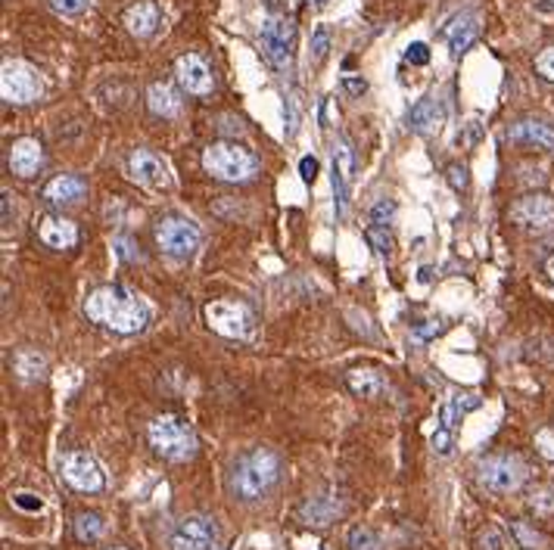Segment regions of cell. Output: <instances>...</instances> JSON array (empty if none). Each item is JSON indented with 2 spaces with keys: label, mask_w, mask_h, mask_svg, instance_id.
<instances>
[{
  "label": "cell",
  "mask_w": 554,
  "mask_h": 550,
  "mask_svg": "<svg viewBox=\"0 0 554 550\" xmlns=\"http://www.w3.org/2000/svg\"><path fill=\"white\" fill-rule=\"evenodd\" d=\"M203 168L218 181L247 183L259 174V159H256V153H249L247 147H240V143L218 141V143H212V147H206Z\"/></svg>",
  "instance_id": "cell-4"
},
{
  "label": "cell",
  "mask_w": 554,
  "mask_h": 550,
  "mask_svg": "<svg viewBox=\"0 0 554 550\" xmlns=\"http://www.w3.org/2000/svg\"><path fill=\"white\" fill-rule=\"evenodd\" d=\"M103 520H100L97 514H78L75 516V538L85 541V545H91V541H97L100 535H103Z\"/></svg>",
  "instance_id": "cell-28"
},
{
  "label": "cell",
  "mask_w": 554,
  "mask_h": 550,
  "mask_svg": "<svg viewBox=\"0 0 554 550\" xmlns=\"http://www.w3.org/2000/svg\"><path fill=\"white\" fill-rule=\"evenodd\" d=\"M327 50H330V31H327V25H318L312 35V56L321 62L327 56Z\"/></svg>",
  "instance_id": "cell-33"
},
{
  "label": "cell",
  "mask_w": 554,
  "mask_h": 550,
  "mask_svg": "<svg viewBox=\"0 0 554 550\" xmlns=\"http://www.w3.org/2000/svg\"><path fill=\"white\" fill-rule=\"evenodd\" d=\"M343 87H346V91H349V93H355V97H362V93L368 91V81H364V78H352V75H346V78H343Z\"/></svg>",
  "instance_id": "cell-46"
},
{
  "label": "cell",
  "mask_w": 554,
  "mask_h": 550,
  "mask_svg": "<svg viewBox=\"0 0 554 550\" xmlns=\"http://www.w3.org/2000/svg\"><path fill=\"white\" fill-rule=\"evenodd\" d=\"M259 41H262V53H265V60L272 62L274 69H287L289 66L293 25H289L287 19H283V16H268L265 22H262Z\"/></svg>",
  "instance_id": "cell-12"
},
{
  "label": "cell",
  "mask_w": 554,
  "mask_h": 550,
  "mask_svg": "<svg viewBox=\"0 0 554 550\" xmlns=\"http://www.w3.org/2000/svg\"><path fill=\"white\" fill-rule=\"evenodd\" d=\"M449 183L455 190H468V183H470L468 168H464V166H449Z\"/></svg>",
  "instance_id": "cell-42"
},
{
  "label": "cell",
  "mask_w": 554,
  "mask_h": 550,
  "mask_svg": "<svg viewBox=\"0 0 554 550\" xmlns=\"http://www.w3.org/2000/svg\"><path fill=\"white\" fill-rule=\"evenodd\" d=\"M395 214V199H377L374 206H371V224L374 227H389V221H393Z\"/></svg>",
  "instance_id": "cell-29"
},
{
  "label": "cell",
  "mask_w": 554,
  "mask_h": 550,
  "mask_svg": "<svg viewBox=\"0 0 554 550\" xmlns=\"http://www.w3.org/2000/svg\"><path fill=\"white\" fill-rule=\"evenodd\" d=\"M50 6L62 16H78V12L87 10V0H50Z\"/></svg>",
  "instance_id": "cell-36"
},
{
  "label": "cell",
  "mask_w": 554,
  "mask_h": 550,
  "mask_svg": "<svg viewBox=\"0 0 554 550\" xmlns=\"http://www.w3.org/2000/svg\"><path fill=\"white\" fill-rule=\"evenodd\" d=\"M0 93H4L6 103H31V100L41 97V78L25 62H4Z\"/></svg>",
  "instance_id": "cell-10"
},
{
  "label": "cell",
  "mask_w": 554,
  "mask_h": 550,
  "mask_svg": "<svg viewBox=\"0 0 554 550\" xmlns=\"http://www.w3.org/2000/svg\"><path fill=\"white\" fill-rule=\"evenodd\" d=\"M299 516H302V522H306V526H318V529L321 526H330V522L339 516V501H337V497H330V495L308 497V501L302 504Z\"/></svg>",
  "instance_id": "cell-24"
},
{
  "label": "cell",
  "mask_w": 554,
  "mask_h": 550,
  "mask_svg": "<svg viewBox=\"0 0 554 550\" xmlns=\"http://www.w3.org/2000/svg\"><path fill=\"white\" fill-rule=\"evenodd\" d=\"M405 62H411V66H427L430 62V47H427L424 41H414L405 47Z\"/></svg>",
  "instance_id": "cell-34"
},
{
  "label": "cell",
  "mask_w": 554,
  "mask_h": 550,
  "mask_svg": "<svg viewBox=\"0 0 554 550\" xmlns=\"http://www.w3.org/2000/svg\"><path fill=\"white\" fill-rule=\"evenodd\" d=\"M37 239L50 249H72L78 243V227L62 214H44L37 221Z\"/></svg>",
  "instance_id": "cell-18"
},
{
  "label": "cell",
  "mask_w": 554,
  "mask_h": 550,
  "mask_svg": "<svg viewBox=\"0 0 554 550\" xmlns=\"http://www.w3.org/2000/svg\"><path fill=\"white\" fill-rule=\"evenodd\" d=\"M536 72L542 75V78L554 81V47H545L542 53L536 56Z\"/></svg>",
  "instance_id": "cell-37"
},
{
  "label": "cell",
  "mask_w": 554,
  "mask_h": 550,
  "mask_svg": "<svg viewBox=\"0 0 554 550\" xmlns=\"http://www.w3.org/2000/svg\"><path fill=\"white\" fill-rule=\"evenodd\" d=\"M314 4H327V0H314Z\"/></svg>",
  "instance_id": "cell-51"
},
{
  "label": "cell",
  "mask_w": 554,
  "mask_h": 550,
  "mask_svg": "<svg viewBox=\"0 0 554 550\" xmlns=\"http://www.w3.org/2000/svg\"><path fill=\"white\" fill-rule=\"evenodd\" d=\"M6 162H10V172L19 178H35L44 166V147L35 137H19V141H12Z\"/></svg>",
  "instance_id": "cell-17"
},
{
  "label": "cell",
  "mask_w": 554,
  "mask_h": 550,
  "mask_svg": "<svg viewBox=\"0 0 554 550\" xmlns=\"http://www.w3.org/2000/svg\"><path fill=\"white\" fill-rule=\"evenodd\" d=\"M296 122H299V112H296V100L287 97V137L296 134Z\"/></svg>",
  "instance_id": "cell-45"
},
{
  "label": "cell",
  "mask_w": 554,
  "mask_h": 550,
  "mask_svg": "<svg viewBox=\"0 0 554 550\" xmlns=\"http://www.w3.org/2000/svg\"><path fill=\"white\" fill-rule=\"evenodd\" d=\"M112 249H116V255L122 258V262H134V258H137L134 243H131V239H125V237H116V239H112Z\"/></svg>",
  "instance_id": "cell-40"
},
{
  "label": "cell",
  "mask_w": 554,
  "mask_h": 550,
  "mask_svg": "<svg viewBox=\"0 0 554 550\" xmlns=\"http://www.w3.org/2000/svg\"><path fill=\"white\" fill-rule=\"evenodd\" d=\"M443 330V320H424L420 327H414L411 336L418 339V343H427L430 336H436V333Z\"/></svg>",
  "instance_id": "cell-39"
},
{
  "label": "cell",
  "mask_w": 554,
  "mask_h": 550,
  "mask_svg": "<svg viewBox=\"0 0 554 550\" xmlns=\"http://www.w3.org/2000/svg\"><path fill=\"white\" fill-rule=\"evenodd\" d=\"M299 174H302V181L306 183H312L314 178H318V159H314V156H302Z\"/></svg>",
  "instance_id": "cell-43"
},
{
  "label": "cell",
  "mask_w": 554,
  "mask_h": 550,
  "mask_svg": "<svg viewBox=\"0 0 554 550\" xmlns=\"http://www.w3.org/2000/svg\"><path fill=\"white\" fill-rule=\"evenodd\" d=\"M545 274H549V280L554 283V255H549V262H545Z\"/></svg>",
  "instance_id": "cell-50"
},
{
  "label": "cell",
  "mask_w": 554,
  "mask_h": 550,
  "mask_svg": "<svg viewBox=\"0 0 554 550\" xmlns=\"http://www.w3.org/2000/svg\"><path fill=\"white\" fill-rule=\"evenodd\" d=\"M536 12H542V16H554V0H536Z\"/></svg>",
  "instance_id": "cell-48"
},
{
  "label": "cell",
  "mask_w": 554,
  "mask_h": 550,
  "mask_svg": "<svg viewBox=\"0 0 554 550\" xmlns=\"http://www.w3.org/2000/svg\"><path fill=\"white\" fill-rule=\"evenodd\" d=\"M439 122H443V106L433 97L418 100V103L411 106V112H408V125H411L418 134H430L433 128H439Z\"/></svg>",
  "instance_id": "cell-25"
},
{
  "label": "cell",
  "mask_w": 554,
  "mask_h": 550,
  "mask_svg": "<svg viewBox=\"0 0 554 550\" xmlns=\"http://www.w3.org/2000/svg\"><path fill=\"white\" fill-rule=\"evenodd\" d=\"M508 141L520 147H536L545 153H554V125L542 118H520L508 128Z\"/></svg>",
  "instance_id": "cell-16"
},
{
  "label": "cell",
  "mask_w": 554,
  "mask_h": 550,
  "mask_svg": "<svg viewBox=\"0 0 554 550\" xmlns=\"http://www.w3.org/2000/svg\"><path fill=\"white\" fill-rule=\"evenodd\" d=\"M85 193H87V183L75 178V174H60V178H53L44 187V199L53 202V206H72Z\"/></svg>",
  "instance_id": "cell-22"
},
{
  "label": "cell",
  "mask_w": 554,
  "mask_h": 550,
  "mask_svg": "<svg viewBox=\"0 0 554 550\" xmlns=\"http://www.w3.org/2000/svg\"><path fill=\"white\" fill-rule=\"evenodd\" d=\"M175 78H178V85L184 87L191 97H206V93H212V72L203 56H197V53H184L175 60Z\"/></svg>",
  "instance_id": "cell-15"
},
{
  "label": "cell",
  "mask_w": 554,
  "mask_h": 550,
  "mask_svg": "<svg viewBox=\"0 0 554 550\" xmlns=\"http://www.w3.org/2000/svg\"><path fill=\"white\" fill-rule=\"evenodd\" d=\"M514 538L520 541V547H526V550H542L545 547V538L539 532H533L526 522H514Z\"/></svg>",
  "instance_id": "cell-30"
},
{
  "label": "cell",
  "mask_w": 554,
  "mask_h": 550,
  "mask_svg": "<svg viewBox=\"0 0 554 550\" xmlns=\"http://www.w3.org/2000/svg\"><path fill=\"white\" fill-rule=\"evenodd\" d=\"M218 545H222L218 522L203 514L181 516L168 532V550H218Z\"/></svg>",
  "instance_id": "cell-6"
},
{
  "label": "cell",
  "mask_w": 554,
  "mask_h": 550,
  "mask_svg": "<svg viewBox=\"0 0 554 550\" xmlns=\"http://www.w3.org/2000/svg\"><path fill=\"white\" fill-rule=\"evenodd\" d=\"M533 507L542 510V514H549V510H554V491L551 489H542L533 495Z\"/></svg>",
  "instance_id": "cell-44"
},
{
  "label": "cell",
  "mask_w": 554,
  "mask_h": 550,
  "mask_svg": "<svg viewBox=\"0 0 554 550\" xmlns=\"http://www.w3.org/2000/svg\"><path fill=\"white\" fill-rule=\"evenodd\" d=\"M346 385H349L352 395L358 398H377L387 392V379L380 376L377 370H368V367H358V370H352L349 376H346Z\"/></svg>",
  "instance_id": "cell-26"
},
{
  "label": "cell",
  "mask_w": 554,
  "mask_h": 550,
  "mask_svg": "<svg viewBox=\"0 0 554 550\" xmlns=\"http://www.w3.org/2000/svg\"><path fill=\"white\" fill-rule=\"evenodd\" d=\"M526 476H530V470L514 454H493V457H486L477 466V482L489 495H514L526 482Z\"/></svg>",
  "instance_id": "cell-5"
},
{
  "label": "cell",
  "mask_w": 554,
  "mask_h": 550,
  "mask_svg": "<svg viewBox=\"0 0 554 550\" xmlns=\"http://www.w3.org/2000/svg\"><path fill=\"white\" fill-rule=\"evenodd\" d=\"M128 178L147 190H168L172 187V174L162 156L150 153V150H134L128 156Z\"/></svg>",
  "instance_id": "cell-13"
},
{
  "label": "cell",
  "mask_w": 554,
  "mask_h": 550,
  "mask_svg": "<svg viewBox=\"0 0 554 550\" xmlns=\"http://www.w3.org/2000/svg\"><path fill=\"white\" fill-rule=\"evenodd\" d=\"M147 439H150V448H153L159 457L172 460V464H184V460H191L200 448L193 426L178 414L156 417V420L147 426Z\"/></svg>",
  "instance_id": "cell-3"
},
{
  "label": "cell",
  "mask_w": 554,
  "mask_h": 550,
  "mask_svg": "<svg viewBox=\"0 0 554 550\" xmlns=\"http://www.w3.org/2000/svg\"><path fill=\"white\" fill-rule=\"evenodd\" d=\"M477 35H480V16H477V12H461V16L445 28V41H449L452 56H461L464 50L477 41Z\"/></svg>",
  "instance_id": "cell-20"
},
{
  "label": "cell",
  "mask_w": 554,
  "mask_h": 550,
  "mask_svg": "<svg viewBox=\"0 0 554 550\" xmlns=\"http://www.w3.org/2000/svg\"><path fill=\"white\" fill-rule=\"evenodd\" d=\"M483 535L489 538V547H483V550H501V535L495 532V529H486ZM486 538H480V545H486Z\"/></svg>",
  "instance_id": "cell-47"
},
{
  "label": "cell",
  "mask_w": 554,
  "mask_h": 550,
  "mask_svg": "<svg viewBox=\"0 0 554 550\" xmlns=\"http://www.w3.org/2000/svg\"><path fill=\"white\" fill-rule=\"evenodd\" d=\"M281 454L272 448L259 445L249 451L237 454L234 464L228 470V491L234 501L240 504H256L262 497H268L274 491V485L281 482Z\"/></svg>",
  "instance_id": "cell-2"
},
{
  "label": "cell",
  "mask_w": 554,
  "mask_h": 550,
  "mask_svg": "<svg viewBox=\"0 0 554 550\" xmlns=\"http://www.w3.org/2000/svg\"><path fill=\"white\" fill-rule=\"evenodd\" d=\"M10 190H4V224H10Z\"/></svg>",
  "instance_id": "cell-49"
},
{
  "label": "cell",
  "mask_w": 554,
  "mask_h": 550,
  "mask_svg": "<svg viewBox=\"0 0 554 550\" xmlns=\"http://www.w3.org/2000/svg\"><path fill=\"white\" fill-rule=\"evenodd\" d=\"M364 237H368V243L374 246L380 255H389V249H393V239H389L387 227H374V224H371L368 231H364Z\"/></svg>",
  "instance_id": "cell-32"
},
{
  "label": "cell",
  "mask_w": 554,
  "mask_h": 550,
  "mask_svg": "<svg viewBox=\"0 0 554 550\" xmlns=\"http://www.w3.org/2000/svg\"><path fill=\"white\" fill-rule=\"evenodd\" d=\"M62 479H66L69 489L81 491V495H97L106 485L103 470L87 451H69L62 457Z\"/></svg>",
  "instance_id": "cell-9"
},
{
  "label": "cell",
  "mask_w": 554,
  "mask_h": 550,
  "mask_svg": "<svg viewBox=\"0 0 554 550\" xmlns=\"http://www.w3.org/2000/svg\"><path fill=\"white\" fill-rule=\"evenodd\" d=\"M330 172H333V208H337V218L346 214V206H349V187H352V174H355V150L346 137H337L333 141V159H330Z\"/></svg>",
  "instance_id": "cell-11"
},
{
  "label": "cell",
  "mask_w": 554,
  "mask_h": 550,
  "mask_svg": "<svg viewBox=\"0 0 554 550\" xmlns=\"http://www.w3.org/2000/svg\"><path fill=\"white\" fill-rule=\"evenodd\" d=\"M511 221L524 231H551L554 227V199L545 193H530L511 206Z\"/></svg>",
  "instance_id": "cell-14"
},
{
  "label": "cell",
  "mask_w": 554,
  "mask_h": 550,
  "mask_svg": "<svg viewBox=\"0 0 554 550\" xmlns=\"http://www.w3.org/2000/svg\"><path fill=\"white\" fill-rule=\"evenodd\" d=\"M156 246H159L162 252H166L168 258H191L193 252L200 249V239H203V233H200V227L193 224L191 218H178V214H168V218H162L159 224H156Z\"/></svg>",
  "instance_id": "cell-7"
},
{
  "label": "cell",
  "mask_w": 554,
  "mask_h": 550,
  "mask_svg": "<svg viewBox=\"0 0 554 550\" xmlns=\"http://www.w3.org/2000/svg\"><path fill=\"white\" fill-rule=\"evenodd\" d=\"M147 109L153 112V116H159V118L178 116L181 100H178V93H175V87L166 85V81H153V85L147 87Z\"/></svg>",
  "instance_id": "cell-23"
},
{
  "label": "cell",
  "mask_w": 554,
  "mask_h": 550,
  "mask_svg": "<svg viewBox=\"0 0 554 550\" xmlns=\"http://www.w3.org/2000/svg\"><path fill=\"white\" fill-rule=\"evenodd\" d=\"M122 22L134 37H150L159 28V6H156L153 0H137V4H131L128 10H125Z\"/></svg>",
  "instance_id": "cell-19"
},
{
  "label": "cell",
  "mask_w": 554,
  "mask_h": 550,
  "mask_svg": "<svg viewBox=\"0 0 554 550\" xmlns=\"http://www.w3.org/2000/svg\"><path fill=\"white\" fill-rule=\"evenodd\" d=\"M203 314H206L209 330H216L218 336L243 339L253 330V314H249V308L243 305V302H234V299L209 302V305L203 308Z\"/></svg>",
  "instance_id": "cell-8"
},
{
  "label": "cell",
  "mask_w": 554,
  "mask_h": 550,
  "mask_svg": "<svg viewBox=\"0 0 554 550\" xmlns=\"http://www.w3.org/2000/svg\"><path fill=\"white\" fill-rule=\"evenodd\" d=\"M452 441H455V435H452V429L436 426V433H433L430 445H433V451H436L439 457H445V454H452Z\"/></svg>",
  "instance_id": "cell-35"
},
{
  "label": "cell",
  "mask_w": 554,
  "mask_h": 550,
  "mask_svg": "<svg viewBox=\"0 0 554 550\" xmlns=\"http://www.w3.org/2000/svg\"><path fill=\"white\" fill-rule=\"evenodd\" d=\"M110 550H125V547H110Z\"/></svg>",
  "instance_id": "cell-52"
},
{
  "label": "cell",
  "mask_w": 554,
  "mask_h": 550,
  "mask_svg": "<svg viewBox=\"0 0 554 550\" xmlns=\"http://www.w3.org/2000/svg\"><path fill=\"white\" fill-rule=\"evenodd\" d=\"M85 314L91 324L122 333V336L141 333L150 324V305L125 287H100L94 293H87Z\"/></svg>",
  "instance_id": "cell-1"
},
{
  "label": "cell",
  "mask_w": 554,
  "mask_h": 550,
  "mask_svg": "<svg viewBox=\"0 0 554 550\" xmlns=\"http://www.w3.org/2000/svg\"><path fill=\"white\" fill-rule=\"evenodd\" d=\"M12 367H16L19 379L31 383V379H41L44 376V370H47V361H44V355L37 349H19L16 358H12Z\"/></svg>",
  "instance_id": "cell-27"
},
{
  "label": "cell",
  "mask_w": 554,
  "mask_h": 550,
  "mask_svg": "<svg viewBox=\"0 0 554 550\" xmlns=\"http://www.w3.org/2000/svg\"><path fill=\"white\" fill-rule=\"evenodd\" d=\"M377 547H380V541H377V535L371 529L358 526L349 532V550H377Z\"/></svg>",
  "instance_id": "cell-31"
},
{
  "label": "cell",
  "mask_w": 554,
  "mask_h": 550,
  "mask_svg": "<svg viewBox=\"0 0 554 550\" xmlns=\"http://www.w3.org/2000/svg\"><path fill=\"white\" fill-rule=\"evenodd\" d=\"M536 448L545 454L549 460H554V429H539L536 435Z\"/></svg>",
  "instance_id": "cell-41"
},
{
  "label": "cell",
  "mask_w": 554,
  "mask_h": 550,
  "mask_svg": "<svg viewBox=\"0 0 554 550\" xmlns=\"http://www.w3.org/2000/svg\"><path fill=\"white\" fill-rule=\"evenodd\" d=\"M12 504H16L19 510H29V514H41V497L37 495H29V491H19V495H12Z\"/></svg>",
  "instance_id": "cell-38"
},
{
  "label": "cell",
  "mask_w": 554,
  "mask_h": 550,
  "mask_svg": "<svg viewBox=\"0 0 554 550\" xmlns=\"http://www.w3.org/2000/svg\"><path fill=\"white\" fill-rule=\"evenodd\" d=\"M480 408V395H474V392H464V395H449L443 404H439L436 410V423L443 429H455L458 423L464 420V417L470 414V410Z\"/></svg>",
  "instance_id": "cell-21"
}]
</instances>
